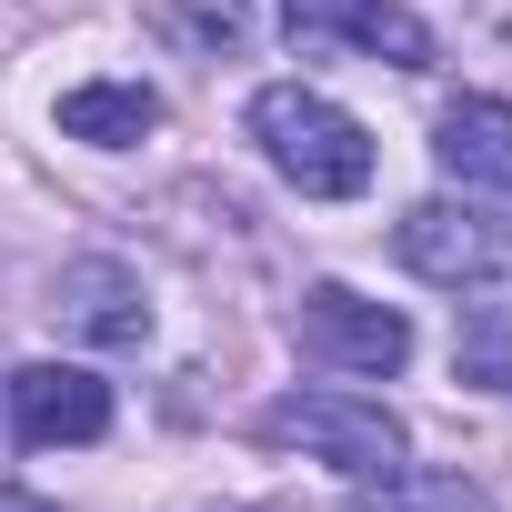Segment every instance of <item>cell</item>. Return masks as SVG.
<instances>
[{"label":"cell","instance_id":"obj_4","mask_svg":"<svg viewBox=\"0 0 512 512\" xmlns=\"http://www.w3.org/2000/svg\"><path fill=\"white\" fill-rule=\"evenodd\" d=\"M292 342H302L312 362L352 372V382H382V372L412 362V322H402L392 302H362L352 282H312L302 312H292Z\"/></svg>","mask_w":512,"mask_h":512},{"label":"cell","instance_id":"obj_12","mask_svg":"<svg viewBox=\"0 0 512 512\" xmlns=\"http://www.w3.org/2000/svg\"><path fill=\"white\" fill-rule=\"evenodd\" d=\"M352 512H482V502H472V482H412V462H402V472H382V502H352Z\"/></svg>","mask_w":512,"mask_h":512},{"label":"cell","instance_id":"obj_13","mask_svg":"<svg viewBox=\"0 0 512 512\" xmlns=\"http://www.w3.org/2000/svg\"><path fill=\"white\" fill-rule=\"evenodd\" d=\"M0 512H61V502H41V492H11V482H0Z\"/></svg>","mask_w":512,"mask_h":512},{"label":"cell","instance_id":"obj_8","mask_svg":"<svg viewBox=\"0 0 512 512\" xmlns=\"http://www.w3.org/2000/svg\"><path fill=\"white\" fill-rule=\"evenodd\" d=\"M432 161H442L462 191L512 201V101H492V91L442 101V121H432Z\"/></svg>","mask_w":512,"mask_h":512},{"label":"cell","instance_id":"obj_5","mask_svg":"<svg viewBox=\"0 0 512 512\" xmlns=\"http://www.w3.org/2000/svg\"><path fill=\"white\" fill-rule=\"evenodd\" d=\"M282 31L302 51H362V61H392V71H432V31L402 0H282Z\"/></svg>","mask_w":512,"mask_h":512},{"label":"cell","instance_id":"obj_10","mask_svg":"<svg viewBox=\"0 0 512 512\" xmlns=\"http://www.w3.org/2000/svg\"><path fill=\"white\" fill-rule=\"evenodd\" d=\"M151 21H161L181 51L221 61V51H241V41H251V0H151Z\"/></svg>","mask_w":512,"mask_h":512},{"label":"cell","instance_id":"obj_2","mask_svg":"<svg viewBox=\"0 0 512 512\" xmlns=\"http://www.w3.org/2000/svg\"><path fill=\"white\" fill-rule=\"evenodd\" d=\"M262 432L292 442V452H312V462H332V472H352V482H382L412 452V432L382 402H362V392H292V402L262 412Z\"/></svg>","mask_w":512,"mask_h":512},{"label":"cell","instance_id":"obj_11","mask_svg":"<svg viewBox=\"0 0 512 512\" xmlns=\"http://www.w3.org/2000/svg\"><path fill=\"white\" fill-rule=\"evenodd\" d=\"M452 362H462V382H472V392H502V402H512V302H482V312L462 322Z\"/></svg>","mask_w":512,"mask_h":512},{"label":"cell","instance_id":"obj_9","mask_svg":"<svg viewBox=\"0 0 512 512\" xmlns=\"http://www.w3.org/2000/svg\"><path fill=\"white\" fill-rule=\"evenodd\" d=\"M61 131L91 151H131L161 131V91L151 81H81V91H61Z\"/></svg>","mask_w":512,"mask_h":512},{"label":"cell","instance_id":"obj_7","mask_svg":"<svg viewBox=\"0 0 512 512\" xmlns=\"http://www.w3.org/2000/svg\"><path fill=\"white\" fill-rule=\"evenodd\" d=\"M61 332L91 352H141L151 342V302L131 262H71L61 272Z\"/></svg>","mask_w":512,"mask_h":512},{"label":"cell","instance_id":"obj_3","mask_svg":"<svg viewBox=\"0 0 512 512\" xmlns=\"http://www.w3.org/2000/svg\"><path fill=\"white\" fill-rule=\"evenodd\" d=\"M392 251L422 282H442V292H492L512 272V221L482 211V201H412L402 231H392Z\"/></svg>","mask_w":512,"mask_h":512},{"label":"cell","instance_id":"obj_6","mask_svg":"<svg viewBox=\"0 0 512 512\" xmlns=\"http://www.w3.org/2000/svg\"><path fill=\"white\" fill-rule=\"evenodd\" d=\"M11 432H21L31 452H51V442H101V432H111V382L81 372V362H31V372H11Z\"/></svg>","mask_w":512,"mask_h":512},{"label":"cell","instance_id":"obj_1","mask_svg":"<svg viewBox=\"0 0 512 512\" xmlns=\"http://www.w3.org/2000/svg\"><path fill=\"white\" fill-rule=\"evenodd\" d=\"M251 141H262V161H272L302 201H352V191L372 181V131H362L342 101L302 91V81L251 91Z\"/></svg>","mask_w":512,"mask_h":512}]
</instances>
